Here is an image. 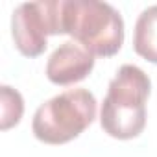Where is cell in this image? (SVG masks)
Listing matches in <instances>:
<instances>
[{"label": "cell", "mask_w": 157, "mask_h": 157, "mask_svg": "<svg viewBox=\"0 0 157 157\" xmlns=\"http://www.w3.org/2000/svg\"><path fill=\"white\" fill-rule=\"evenodd\" d=\"M63 32L100 57L115 56L124 44L122 15L98 0H63Z\"/></svg>", "instance_id": "2"}, {"label": "cell", "mask_w": 157, "mask_h": 157, "mask_svg": "<svg viewBox=\"0 0 157 157\" xmlns=\"http://www.w3.org/2000/svg\"><path fill=\"white\" fill-rule=\"evenodd\" d=\"M151 91L148 74L137 65H122L111 80L100 111L102 129L118 140L139 137L146 128V102Z\"/></svg>", "instance_id": "1"}, {"label": "cell", "mask_w": 157, "mask_h": 157, "mask_svg": "<svg viewBox=\"0 0 157 157\" xmlns=\"http://www.w3.org/2000/svg\"><path fill=\"white\" fill-rule=\"evenodd\" d=\"M63 32V0H41L21 4L11 17V35L17 50L26 57L41 56L50 35Z\"/></svg>", "instance_id": "4"}, {"label": "cell", "mask_w": 157, "mask_h": 157, "mask_svg": "<svg viewBox=\"0 0 157 157\" xmlns=\"http://www.w3.org/2000/svg\"><path fill=\"white\" fill-rule=\"evenodd\" d=\"M133 50L142 59L157 65V6H150L139 15L133 33Z\"/></svg>", "instance_id": "6"}, {"label": "cell", "mask_w": 157, "mask_h": 157, "mask_svg": "<svg viewBox=\"0 0 157 157\" xmlns=\"http://www.w3.org/2000/svg\"><path fill=\"white\" fill-rule=\"evenodd\" d=\"M94 118V94L87 89H68L37 107L32 131L44 144H65L80 137Z\"/></svg>", "instance_id": "3"}, {"label": "cell", "mask_w": 157, "mask_h": 157, "mask_svg": "<svg viewBox=\"0 0 157 157\" xmlns=\"http://www.w3.org/2000/svg\"><path fill=\"white\" fill-rule=\"evenodd\" d=\"M94 68V56L76 41L57 46L46 63V78L54 85H74L85 80Z\"/></svg>", "instance_id": "5"}, {"label": "cell", "mask_w": 157, "mask_h": 157, "mask_svg": "<svg viewBox=\"0 0 157 157\" xmlns=\"http://www.w3.org/2000/svg\"><path fill=\"white\" fill-rule=\"evenodd\" d=\"M0 111H2V118H0L2 131H8L10 128L17 126L24 113L22 94L11 89L10 85H2L0 87Z\"/></svg>", "instance_id": "7"}]
</instances>
